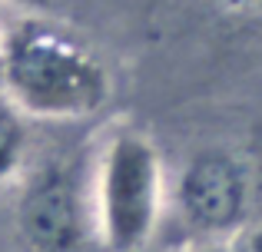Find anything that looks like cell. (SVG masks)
Listing matches in <instances>:
<instances>
[{"label":"cell","mask_w":262,"mask_h":252,"mask_svg":"<svg viewBox=\"0 0 262 252\" xmlns=\"http://www.w3.org/2000/svg\"><path fill=\"white\" fill-rule=\"evenodd\" d=\"M4 97L20 117L77 120L96 113L110 97L106 66L83 40L43 17H27L0 43Z\"/></svg>","instance_id":"6da1fadb"},{"label":"cell","mask_w":262,"mask_h":252,"mask_svg":"<svg viewBox=\"0 0 262 252\" xmlns=\"http://www.w3.org/2000/svg\"><path fill=\"white\" fill-rule=\"evenodd\" d=\"M163 173L156 149L140 133H116L96 173V219L110 249L136 252L160 219Z\"/></svg>","instance_id":"7a4b0ae2"},{"label":"cell","mask_w":262,"mask_h":252,"mask_svg":"<svg viewBox=\"0 0 262 252\" xmlns=\"http://www.w3.org/2000/svg\"><path fill=\"white\" fill-rule=\"evenodd\" d=\"M20 239L33 252H77L86 236L80 189L67 169L47 166L30 176L17 202Z\"/></svg>","instance_id":"3957f363"},{"label":"cell","mask_w":262,"mask_h":252,"mask_svg":"<svg viewBox=\"0 0 262 252\" xmlns=\"http://www.w3.org/2000/svg\"><path fill=\"white\" fill-rule=\"evenodd\" d=\"M183 202L192 213V219L216 222L229 209V182H226L223 169L212 166V163H196L192 173H186Z\"/></svg>","instance_id":"277c9868"},{"label":"cell","mask_w":262,"mask_h":252,"mask_svg":"<svg viewBox=\"0 0 262 252\" xmlns=\"http://www.w3.org/2000/svg\"><path fill=\"white\" fill-rule=\"evenodd\" d=\"M24 156V117L7 97H0V182L17 169Z\"/></svg>","instance_id":"5b68a950"},{"label":"cell","mask_w":262,"mask_h":252,"mask_svg":"<svg viewBox=\"0 0 262 252\" xmlns=\"http://www.w3.org/2000/svg\"><path fill=\"white\" fill-rule=\"evenodd\" d=\"M13 7H24V10H30V17H43L47 10H50L53 0H10Z\"/></svg>","instance_id":"8992f818"},{"label":"cell","mask_w":262,"mask_h":252,"mask_svg":"<svg viewBox=\"0 0 262 252\" xmlns=\"http://www.w3.org/2000/svg\"><path fill=\"white\" fill-rule=\"evenodd\" d=\"M0 43H4V27H0Z\"/></svg>","instance_id":"52a82bcc"}]
</instances>
